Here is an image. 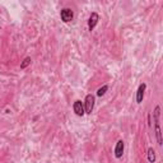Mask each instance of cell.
Wrapping results in <instances>:
<instances>
[{
  "instance_id": "6da1fadb",
  "label": "cell",
  "mask_w": 163,
  "mask_h": 163,
  "mask_svg": "<svg viewBox=\"0 0 163 163\" xmlns=\"http://www.w3.org/2000/svg\"><path fill=\"white\" fill-rule=\"evenodd\" d=\"M94 102H96V98H94L93 94H87V96H85V101H84V111H85V114H88V115L92 114L93 107H94Z\"/></svg>"
},
{
  "instance_id": "7a4b0ae2",
  "label": "cell",
  "mask_w": 163,
  "mask_h": 163,
  "mask_svg": "<svg viewBox=\"0 0 163 163\" xmlns=\"http://www.w3.org/2000/svg\"><path fill=\"white\" fill-rule=\"evenodd\" d=\"M60 17H61L63 22L69 23L74 18V13H73V10L70 9V8H64V9H61V12H60Z\"/></svg>"
},
{
  "instance_id": "3957f363",
  "label": "cell",
  "mask_w": 163,
  "mask_h": 163,
  "mask_svg": "<svg viewBox=\"0 0 163 163\" xmlns=\"http://www.w3.org/2000/svg\"><path fill=\"white\" fill-rule=\"evenodd\" d=\"M98 21H99L98 14H97V13H92V14L89 15V19H88V29H89V31H93L94 27L97 25Z\"/></svg>"
},
{
  "instance_id": "277c9868",
  "label": "cell",
  "mask_w": 163,
  "mask_h": 163,
  "mask_svg": "<svg viewBox=\"0 0 163 163\" xmlns=\"http://www.w3.org/2000/svg\"><path fill=\"white\" fill-rule=\"evenodd\" d=\"M73 110H74V112L78 115V116H83V115L85 114V111H84V105L82 103V101H75L74 105H73Z\"/></svg>"
},
{
  "instance_id": "5b68a950",
  "label": "cell",
  "mask_w": 163,
  "mask_h": 163,
  "mask_svg": "<svg viewBox=\"0 0 163 163\" xmlns=\"http://www.w3.org/2000/svg\"><path fill=\"white\" fill-rule=\"evenodd\" d=\"M145 88H147V84H145V83H142V84L139 85L138 91H136V103H142V102H143Z\"/></svg>"
},
{
  "instance_id": "8992f818",
  "label": "cell",
  "mask_w": 163,
  "mask_h": 163,
  "mask_svg": "<svg viewBox=\"0 0 163 163\" xmlns=\"http://www.w3.org/2000/svg\"><path fill=\"white\" fill-rule=\"evenodd\" d=\"M124 142L122 140H118L116 143V147H115V157L116 158H121L122 154H124Z\"/></svg>"
},
{
  "instance_id": "52a82bcc",
  "label": "cell",
  "mask_w": 163,
  "mask_h": 163,
  "mask_svg": "<svg viewBox=\"0 0 163 163\" xmlns=\"http://www.w3.org/2000/svg\"><path fill=\"white\" fill-rule=\"evenodd\" d=\"M156 125V138H157V143L158 145H162V131H161V126L159 124H154Z\"/></svg>"
},
{
  "instance_id": "ba28073f",
  "label": "cell",
  "mask_w": 163,
  "mask_h": 163,
  "mask_svg": "<svg viewBox=\"0 0 163 163\" xmlns=\"http://www.w3.org/2000/svg\"><path fill=\"white\" fill-rule=\"evenodd\" d=\"M159 115H161V107L157 106L154 108V112H153V117H154V124H159Z\"/></svg>"
},
{
  "instance_id": "9c48e42d",
  "label": "cell",
  "mask_w": 163,
  "mask_h": 163,
  "mask_svg": "<svg viewBox=\"0 0 163 163\" xmlns=\"http://www.w3.org/2000/svg\"><path fill=\"white\" fill-rule=\"evenodd\" d=\"M148 161L150 163H154L156 162V152H154L153 148H149L148 149Z\"/></svg>"
},
{
  "instance_id": "30bf717a",
  "label": "cell",
  "mask_w": 163,
  "mask_h": 163,
  "mask_svg": "<svg viewBox=\"0 0 163 163\" xmlns=\"http://www.w3.org/2000/svg\"><path fill=\"white\" fill-rule=\"evenodd\" d=\"M107 91H108V85H103V87H101V88L97 91V96H98V97H102Z\"/></svg>"
},
{
  "instance_id": "8fae6325",
  "label": "cell",
  "mask_w": 163,
  "mask_h": 163,
  "mask_svg": "<svg viewBox=\"0 0 163 163\" xmlns=\"http://www.w3.org/2000/svg\"><path fill=\"white\" fill-rule=\"evenodd\" d=\"M31 61H32L31 57H25L23 61H22V64H21V69H25V68H27L31 64Z\"/></svg>"
},
{
  "instance_id": "7c38bea8",
  "label": "cell",
  "mask_w": 163,
  "mask_h": 163,
  "mask_svg": "<svg viewBox=\"0 0 163 163\" xmlns=\"http://www.w3.org/2000/svg\"><path fill=\"white\" fill-rule=\"evenodd\" d=\"M148 125H149V126L152 125V122H150V114L148 115Z\"/></svg>"
}]
</instances>
